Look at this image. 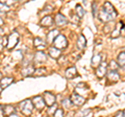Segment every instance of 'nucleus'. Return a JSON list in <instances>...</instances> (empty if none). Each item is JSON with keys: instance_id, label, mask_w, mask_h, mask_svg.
<instances>
[{"instance_id": "obj_1", "label": "nucleus", "mask_w": 125, "mask_h": 117, "mask_svg": "<svg viewBox=\"0 0 125 117\" xmlns=\"http://www.w3.org/2000/svg\"><path fill=\"white\" fill-rule=\"evenodd\" d=\"M117 17V12L111 2L106 1L99 11V19L102 22H109Z\"/></svg>"}, {"instance_id": "obj_2", "label": "nucleus", "mask_w": 125, "mask_h": 117, "mask_svg": "<svg viewBox=\"0 0 125 117\" xmlns=\"http://www.w3.org/2000/svg\"><path fill=\"white\" fill-rule=\"evenodd\" d=\"M19 108H20V111L24 115L29 116V115H31V113H32L34 107H33L32 100H30V99H24L23 101H21V103L19 104Z\"/></svg>"}, {"instance_id": "obj_3", "label": "nucleus", "mask_w": 125, "mask_h": 117, "mask_svg": "<svg viewBox=\"0 0 125 117\" xmlns=\"http://www.w3.org/2000/svg\"><path fill=\"white\" fill-rule=\"evenodd\" d=\"M19 39H20V37H19V35H18L17 32L11 33L10 36L7 37V46H6V47L9 48L10 50H13L16 46L18 45Z\"/></svg>"}, {"instance_id": "obj_4", "label": "nucleus", "mask_w": 125, "mask_h": 117, "mask_svg": "<svg viewBox=\"0 0 125 117\" xmlns=\"http://www.w3.org/2000/svg\"><path fill=\"white\" fill-rule=\"evenodd\" d=\"M53 45L54 47L57 49H64L68 46V40L64 35H58V36L55 38V40L53 41Z\"/></svg>"}, {"instance_id": "obj_5", "label": "nucleus", "mask_w": 125, "mask_h": 117, "mask_svg": "<svg viewBox=\"0 0 125 117\" xmlns=\"http://www.w3.org/2000/svg\"><path fill=\"white\" fill-rule=\"evenodd\" d=\"M43 98H44V101L46 104L47 107H52L55 105V101H56V96L53 94V93L49 92V91H46L44 92V95H43Z\"/></svg>"}, {"instance_id": "obj_6", "label": "nucleus", "mask_w": 125, "mask_h": 117, "mask_svg": "<svg viewBox=\"0 0 125 117\" xmlns=\"http://www.w3.org/2000/svg\"><path fill=\"white\" fill-rule=\"evenodd\" d=\"M70 99H71L72 104L75 105V106H77V107L83 106L84 103H85L84 97L79 95V94H77V93H73V94L71 95V97H70Z\"/></svg>"}, {"instance_id": "obj_7", "label": "nucleus", "mask_w": 125, "mask_h": 117, "mask_svg": "<svg viewBox=\"0 0 125 117\" xmlns=\"http://www.w3.org/2000/svg\"><path fill=\"white\" fill-rule=\"evenodd\" d=\"M32 104H33V107L36 109H38V110H40V111L43 110V109L45 108V106H46L44 98H43L42 96H40V95L33 97L32 98Z\"/></svg>"}, {"instance_id": "obj_8", "label": "nucleus", "mask_w": 125, "mask_h": 117, "mask_svg": "<svg viewBox=\"0 0 125 117\" xmlns=\"http://www.w3.org/2000/svg\"><path fill=\"white\" fill-rule=\"evenodd\" d=\"M106 70H107V65L105 62H102V63L96 68V75L98 76L99 79H102V77L106 74Z\"/></svg>"}, {"instance_id": "obj_9", "label": "nucleus", "mask_w": 125, "mask_h": 117, "mask_svg": "<svg viewBox=\"0 0 125 117\" xmlns=\"http://www.w3.org/2000/svg\"><path fill=\"white\" fill-rule=\"evenodd\" d=\"M54 22H55V24L57 26H64V25H66L68 23V20L62 14L57 13L55 15V18H54Z\"/></svg>"}, {"instance_id": "obj_10", "label": "nucleus", "mask_w": 125, "mask_h": 117, "mask_svg": "<svg viewBox=\"0 0 125 117\" xmlns=\"http://www.w3.org/2000/svg\"><path fill=\"white\" fill-rule=\"evenodd\" d=\"M34 72H36V68H34L33 65H31V64L30 65H27L26 67L21 69V74L23 76H25V77L34 74Z\"/></svg>"}, {"instance_id": "obj_11", "label": "nucleus", "mask_w": 125, "mask_h": 117, "mask_svg": "<svg viewBox=\"0 0 125 117\" xmlns=\"http://www.w3.org/2000/svg\"><path fill=\"white\" fill-rule=\"evenodd\" d=\"M33 60L37 62V63H44L47 61V54L42 51V50H38V51L34 53V58Z\"/></svg>"}, {"instance_id": "obj_12", "label": "nucleus", "mask_w": 125, "mask_h": 117, "mask_svg": "<svg viewBox=\"0 0 125 117\" xmlns=\"http://www.w3.org/2000/svg\"><path fill=\"white\" fill-rule=\"evenodd\" d=\"M54 23V20L51 16H45L42 18V20L40 21V24L43 26V27H50L52 26Z\"/></svg>"}, {"instance_id": "obj_13", "label": "nucleus", "mask_w": 125, "mask_h": 117, "mask_svg": "<svg viewBox=\"0 0 125 117\" xmlns=\"http://www.w3.org/2000/svg\"><path fill=\"white\" fill-rule=\"evenodd\" d=\"M11 83H14V79L10 76H4L2 77L1 81H0V88L1 89H5L9 86L11 85Z\"/></svg>"}, {"instance_id": "obj_14", "label": "nucleus", "mask_w": 125, "mask_h": 117, "mask_svg": "<svg viewBox=\"0 0 125 117\" xmlns=\"http://www.w3.org/2000/svg\"><path fill=\"white\" fill-rule=\"evenodd\" d=\"M65 76L67 77V79H69V80L76 77L77 76V69L74 67V66L67 68V70H66V72H65Z\"/></svg>"}, {"instance_id": "obj_15", "label": "nucleus", "mask_w": 125, "mask_h": 117, "mask_svg": "<svg viewBox=\"0 0 125 117\" xmlns=\"http://www.w3.org/2000/svg\"><path fill=\"white\" fill-rule=\"evenodd\" d=\"M47 41H45L44 39H42L40 37H38V38H34V40H33V45H34V47L36 48H45L46 47V43Z\"/></svg>"}, {"instance_id": "obj_16", "label": "nucleus", "mask_w": 125, "mask_h": 117, "mask_svg": "<svg viewBox=\"0 0 125 117\" xmlns=\"http://www.w3.org/2000/svg\"><path fill=\"white\" fill-rule=\"evenodd\" d=\"M48 53H49V56L51 57L52 58H58L62 56V51L60 49L55 48V47H50L48 49Z\"/></svg>"}, {"instance_id": "obj_17", "label": "nucleus", "mask_w": 125, "mask_h": 117, "mask_svg": "<svg viewBox=\"0 0 125 117\" xmlns=\"http://www.w3.org/2000/svg\"><path fill=\"white\" fill-rule=\"evenodd\" d=\"M106 75H107V79L111 82H113V83H116V82H118L120 80V75L117 71H111L109 70Z\"/></svg>"}, {"instance_id": "obj_18", "label": "nucleus", "mask_w": 125, "mask_h": 117, "mask_svg": "<svg viewBox=\"0 0 125 117\" xmlns=\"http://www.w3.org/2000/svg\"><path fill=\"white\" fill-rule=\"evenodd\" d=\"M102 63V57H101V54H96V56H94L92 58V61H91V64L93 67H98V66Z\"/></svg>"}, {"instance_id": "obj_19", "label": "nucleus", "mask_w": 125, "mask_h": 117, "mask_svg": "<svg viewBox=\"0 0 125 117\" xmlns=\"http://www.w3.org/2000/svg\"><path fill=\"white\" fill-rule=\"evenodd\" d=\"M58 32H57V29H53L51 30V32H49V34L47 35V39H46V41L48 42V43H53V41L55 40V38L58 36Z\"/></svg>"}, {"instance_id": "obj_20", "label": "nucleus", "mask_w": 125, "mask_h": 117, "mask_svg": "<svg viewBox=\"0 0 125 117\" xmlns=\"http://www.w3.org/2000/svg\"><path fill=\"white\" fill-rule=\"evenodd\" d=\"M85 45H87V40H85L84 36L83 35H79L77 39V47L79 49H83L85 47Z\"/></svg>"}, {"instance_id": "obj_21", "label": "nucleus", "mask_w": 125, "mask_h": 117, "mask_svg": "<svg viewBox=\"0 0 125 117\" xmlns=\"http://www.w3.org/2000/svg\"><path fill=\"white\" fill-rule=\"evenodd\" d=\"M117 63L119 64V66L123 67L125 69V51L120 52L118 54V58H117Z\"/></svg>"}, {"instance_id": "obj_22", "label": "nucleus", "mask_w": 125, "mask_h": 117, "mask_svg": "<svg viewBox=\"0 0 125 117\" xmlns=\"http://www.w3.org/2000/svg\"><path fill=\"white\" fill-rule=\"evenodd\" d=\"M123 27V22H119L117 24V27H116V30L113 32L112 34V38H118L120 35H121V28Z\"/></svg>"}, {"instance_id": "obj_23", "label": "nucleus", "mask_w": 125, "mask_h": 117, "mask_svg": "<svg viewBox=\"0 0 125 117\" xmlns=\"http://www.w3.org/2000/svg\"><path fill=\"white\" fill-rule=\"evenodd\" d=\"M92 110L91 109H83V110H79V112L76 113V117H87L88 114H91Z\"/></svg>"}, {"instance_id": "obj_24", "label": "nucleus", "mask_w": 125, "mask_h": 117, "mask_svg": "<svg viewBox=\"0 0 125 117\" xmlns=\"http://www.w3.org/2000/svg\"><path fill=\"white\" fill-rule=\"evenodd\" d=\"M3 110H4V114L10 116L11 114H14V107L10 106V105H6V106L3 107Z\"/></svg>"}, {"instance_id": "obj_25", "label": "nucleus", "mask_w": 125, "mask_h": 117, "mask_svg": "<svg viewBox=\"0 0 125 117\" xmlns=\"http://www.w3.org/2000/svg\"><path fill=\"white\" fill-rule=\"evenodd\" d=\"M107 68L111 69V71H118V68H119V64L115 61H111L108 63Z\"/></svg>"}, {"instance_id": "obj_26", "label": "nucleus", "mask_w": 125, "mask_h": 117, "mask_svg": "<svg viewBox=\"0 0 125 117\" xmlns=\"http://www.w3.org/2000/svg\"><path fill=\"white\" fill-rule=\"evenodd\" d=\"M76 14H77V17L81 19L83 17V15H84V11L83 9V6H81L80 4H76Z\"/></svg>"}, {"instance_id": "obj_27", "label": "nucleus", "mask_w": 125, "mask_h": 117, "mask_svg": "<svg viewBox=\"0 0 125 117\" xmlns=\"http://www.w3.org/2000/svg\"><path fill=\"white\" fill-rule=\"evenodd\" d=\"M10 11V7L4 2H0V14H6Z\"/></svg>"}, {"instance_id": "obj_28", "label": "nucleus", "mask_w": 125, "mask_h": 117, "mask_svg": "<svg viewBox=\"0 0 125 117\" xmlns=\"http://www.w3.org/2000/svg\"><path fill=\"white\" fill-rule=\"evenodd\" d=\"M62 108L64 109H69L70 107H71V105H72V101L70 98H66L62 101Z\"/></svg>"}, {"instance_id": "obj_29", "label": "nucleus", "mask_w": 125, "mask_h": 117, "mask_svg": "<svg viewBox=\"0 0 125 117\" xmlns=\"http://www.w3.org/2000/svg\"><path fill=\"white\" fill-rule=\"evenodd\" d=\"M65 116V113L62 109H56L55 113L53 114V117H64Z\"/></svg>"}, {"instance_id": "obj_30", "label": "nucleus", "mask_w": 125, "mask_h": 117, "mask_svg": "<svg viewBox=\"0 0 125 117\" xmlns=\"http://www.w3.org/2000/svg\"><path fill=\"white\" fill-rule=\"evenodd\" d=\"M34 74H38V76H40V75H44V74H46V69H45L44 67L39 68V69H37V70H36Z\"/></svg>"}, {"instance_id": "obj_31", "label": "nucleus", "mask_w": 125, "mask_h": 117, "mask_svg": "<svg viewBox=\"0 0 125 117\" xmlns=\"http://www.w3.org/2000/svg\"><path fill=\"white\" fill-rule=\"evenodd\" d=\"M92 9H93V10H92V12H93V16L95 17V16H96V9H97V5H96V3H95V2H93V3H92Z\"/></svg>"}, {"instance_id": "obj_32", "label": "nucleus", "mask_w": 125, "mask_h": 117, "mask_svg": "<svg viewBox=\"0 0 125 117\" xmlns=\"http://www.w3.org/2000/svg\"><path fill=\"white\" fill-rule=\"evenodd\" d=\"M4 110H3V106H0V117H4Z\"/></svg>"}, {"instance_id": "obj_33", "label": "nucleus", "mask_w": 125, "mask_h": 117, "mask_svg": "<svg viewBox=\"0 0 125 117\" xmlns=\"http://www.w3.org/2000/svg\"><path fill=\"white\" fill-rule=\"evenodd\" d=\"M114 117H125V116H124V113L120 111V112H118V113H117V114H116Z\"/></svg>"}, {"instance_id": "obj_34", "label": "nucleus", "mask_w": 125, "mask_h": 117, "mask_svg": "<svg viewBox=\"0 0 125 117\" xmlns=\"http://www.w3.org/2000/svg\"><path fill=\"white\" fill-rule=\"evenodd\" d=\"M7 117H20L18 114H16V113H14V114H11V115H10V116H7Z\"/></svg>"}, {"instance_id": "obj_35", "label": "nucleus", "mask_w": 125, "mask_h": 117, "mask_svg": "<svg viewBox=\"0 0 125 117\" xmlns=\"http://www.w3.org/2000/svg\"><path fill=\"white\" fill-rule=\"evenodd\" d=\"M4 35V32H3V29H2V27H0V37L3 36Z\"/></svg>"}, {"instance_id": "obj_36", "label": "nucleus", "mask_w": 125, "mask_h": 117, "mask_svg": "<svg viewBox=\"0 0 125 117\" xmlns=\"http://www.w3.org/2000/svg\"><path fill=\"white\" fill-rule=\"evenodd\" d=\"M3 47H4V46L2 45V43H0V52L2 51V49H3Z\"/></svg>"}, {"instance_id": "obj_37", "label": "nucleus", "mask_w": 125, "mask_h": 117, "mask_svg": "<svg viewBox=\"0 0 125 117\" xmlns=\"http://www.w3.org/2000/svg\"><path fill=\"white\" fill-rule=\"evenodd\" d=\"M0 25H3V20L0 18Z\"/></svg>"}, {"instance_id": "obj_38", "label": "nucleus", "mask_w": 125, "mask_h": 117, "mask_svg": "<svg viewBox=\"0 0 125 117\" xmlns=\"http://www.w3.org/2000/svg\"><path fill=\"white\" fill-rule=\"evenodd\" d=\"M1 79H2V73L0 72V81H1Z\"/></svg>"}, {"instance_id": "obj_39", "label": "nucleus", "mask_w": 125, "mask_h": 117, "mask_svg": "<svg viewBox=\"0 0 125 117\" xmlns=\"http://www.w3.org/2000/svg\"><path fill=\"white\" fill-rule=\"evenodd\" d=\"M123 113H124V116H125V110H124V112H123Z\"/></svg>"}, {"instance_id": "obj_40", "label": "nucleus", "mask_w": 125, "mask_h": 117, "mask_svg": "<svg viewBox=\"0 0 125 117\" xmlns=\"http://www.w3.org/2000/svg\"><path fill=\"white\" fill-rule=\"evenodd\" d=\"M45 117H49V116H45Z\"/></svg>"}]
</instances>
